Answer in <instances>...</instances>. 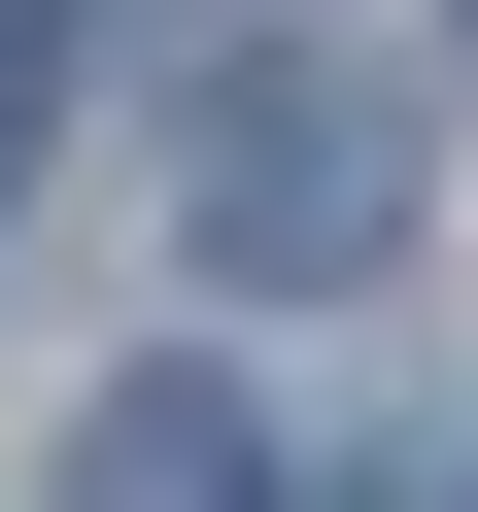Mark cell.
I'll use <instances>...</instances> for the list:
<instances>
[{"label":"cell","mask_w":478,"mask_h":512,"mask_svg":"<svg viewBox=\"0 0 478 512\" xmlns=\"http://www.w3.org/2000/svg\"><path fill=\"white\" fill-rule=\"evenodd\" d=\"M0 137H35V0H0Z\"/></svg>","instance_id":"cell-3"},{"label":"cell","mask_w":478,"mask_h":512,"mask_svg":"<svg viewBox=\"0 0 478 512\" xmlns=\"http://www.w3.org/2000/svg\"><path fill=\"white\" fill-rule=\"evenodd\" d=\"M410 239V103L376 69H239L205 103V274H376Z\"/></svg>","instance_id":"cell-1"},{"label":"cell","mask_w":478,"mask_h":512,"mask_svg":"<svg viewBox=\"0 0 478 512\" xmlns=\"http://www.w3.org/2000/svg\"><path fill=\"white\" fill-rule=\"evenodd\" d=\"M69 512H274L239 376H103V410H69Z\"/></svg>","instance_id":"cell-2"}]
</instances>
